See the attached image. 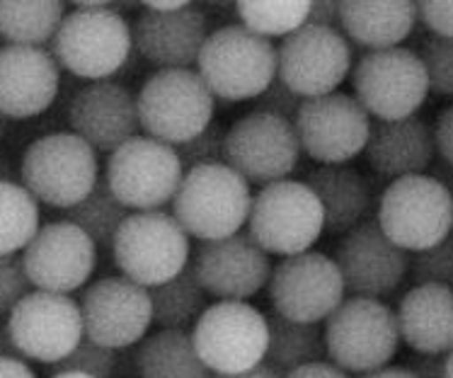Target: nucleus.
I'll return each instance as SVG.
<instances>
[{"mask_svg": "<svg viewBox=\"0 0 453 378\" xmlns=\"http://www.w3.org/2000/svg\"><path fill=\"white\" fill-rule=\"evenodd\" d=\"M182 175L175 148L149 136L127 141L107 156L104 167L110 192L134 212H160L173 202Z\"/></svg>", "mask_w": 453, "mask_h": 378, "instance_id": "12", "label": "nucleus"}, {"mask_svg": "<svg viewBox=\"0 0 453 378\" xmlns=\"http://www.w3.org/2000/svg\"><path fill=\"white\" fill-rule=\"evenodd\" d=\"M81 315L88 340L111 351L136 347L149 337L153 305L149 289L127 277H104L81 296Z\"/></svg>", "mask_w": 453, "mask_h": 378, "instance_id": "18", "label": "nucleus"}, {"mask_svg": "<svg viewBox=\"0 0 453 378\" xmlns=\"http://www.w3.org/2000/svg\"><path fill=\"white\" fill-rule=\"evenodd\" d=\"M323 231V206L305 182L281 180L252 197L248 235L267 255L294 258L308 252Z\"/></svg>", "mask_w": 453, "mask_h": 378, "instance_id": "8", "label": "nucleus"}, {"mask_svg": "<svg viewBox=\"0 0 453 378\" xmlns=\"http://www.w3.org/2000/svg\"><path fill=\"white\" fill-rule=\"evenodd\" d=\"M0 378H37L25 359H0Z\"/></svg>", "mask_w": 453, "mask_h": 378, "instance_id": "48", "label": "nucleus"}, {"mask_svg": "<svg viewBox=\"0 0 453 378\" xmlns=\"http://www.w3.org/2000/svg\"><path fill=\"white\" fill-rule=\"evenodd\" d=\"M51 378H90L83 374H51Z\"/></svg>", "mask_w": 453, "mask_h": 378, "instance_id": "55", "label": "nucleus"}, {"mask_svg": "<svg viewBox=\"0 0 453 378\" xmlns=\"http://www.w3.org/2000/svg\"><path fill=\"white\" fill-rule=\"evenodd\" d=\"M51 374H83L90 378H111L117 371V351L95 344L93 340L83 337L64 361L49 366Z\"/></svg>", "mask_w": 453, "mask_h": 378, "instance_id": "36", "label": "nucleus"}, {"mask_svg": "<svg viewBox=\"0 0 453 378\" xmlns=\"http://www.w3.org/2000/svg\"><path fill=\"white\" fill-rule=\"evenodd\" d=\"M333 259L342 274L347 294L376 301L393 294L410 269V255L380 231L376 219L344 233Z\"/></svg>", "mask_w": 453, "mask_h": 378, "instance_id": "20", "label": "nucleus"}, {"mask_svg": "<svg viewBox=\"0 0 453 378\" xmlns=\"http://www.w3.org/2000/svg\"><path fill=\"white\" fill-rule=\"evenodd\" d=\"M149 296L153 305V323L160 330L189 332V328H195L209 308V294L203 291L189 265L165 284L150 286Z\"/></svg>", "mask_w": 453, "mask_h": 378, "instance_id": "32", "label": "nucleus"}, {"mask_svg": "<svg viewBox=\"0 0 453 378\" xmlns=\"http://www.w3.org/2000/svg\"><path fill=\"white\" fill-rule=\"evenodd\" d=\"M376 223L400 250L422 252L453 231V197L434 177H400L380 194Z\"/></svg>", "mask_w": 453, "mask_h": 378, "instance_id": "9", "label": "nucleus"}, {"mask_svg": "<svg viewBox=\"0 0 453 378\" xmlns=\"http://www.w3.org/2000/svg\"><path fill=\"white\" fill-rule=\"evenodd\" d=\"M29 291L32 284L22 267V258L0 255V318H5Z\"/></svg>", "mask_w": 453, "mask_h": 378, "instance_id": "40", "label": "nucleus"}, {"mask_svg": "<svg viewBox=\"0 0 453 378\" xmlns=\"http://www.w3.org/2000/svg\"><path fill=\"white\" fill-rule=\"evenodd\" d=\"M139 124L149 139L182 146L213 121L216 97L195 68L156 71L136 93Z\"/></svg>", "mask_w": 453, "mask_h": 378, "instance_id": "4", "label": "nucleus"}, {"mask_svg": "<svg viewBox=\"0 0 453 378\" xmlns=\"http://www.w3.org/2000/svg\"><path fill=\"white\" fill-rule=\"evenodd\" d=\"M325 351L344 374H371L395 357L400 332L395 311L376 298H344L325 320Z\"/></svg>", "mask_w": 453, "mask_h": 378, "instance_id": "6", "label": "nucleus"}, {"mask_svg": "<svg viewBox=\"0 0 453 378\" xmlns=\"http://www.w3.org/2000/svg\"><path fill=\"white\" fill-rule=\"evenodd\" d=\"M405 369L415 378H446V357L415 354L405 361Z\"/></svg>", "mask_w": 453, "mask_h": 378, "instance_id": "44", "label": "nucleus"}, {"mask_svg": "<svg viewBox=\"0 0 453 378\" xmlns=\"http://www.w3.org/2000/svg\"><path fill=\"white\" fill-rule=\"evenodd\" d=\"M417 19H422L432 37L453 39V0H425L417 3Z\"/></svg>", "mask_w": 453, "mask_h": 378, "instance_id": "42", "label": "nucleus"}, {"mask_svg": "<svg viewBox=\"0 0 453 378\" xmlns=\"http://www.w3.org/2000/svg\"><path fill=\"white\" fill-rule=\"evenodd\" d=\"M361 378H415L412 371H407L405 366H383L379 371H371V374H364Z\"/></svg>", "mask_w": 453, "mask_h": 378, "instance_id": "52", "label": "nucleus"}, {"mask_svg": "<svg viewBox=\"0 0 453 378\" xmlns=\"http://www.w3.org/2000/svg\"><path fill=\"white\" fill-rule=\"evenodd\" d=\"M64 18L58 0H0V39L8 47L47 49Z\"/></svg>", "mask_w": 453, "mask_h": 378, "instance_id": "30", "label": "nucleus"}, {"mask_svg": "<svg viewBox=\"0 0 453 378\" xmlns=\"http://www.w3.org/2000/svg\"><path fill=\"white\" fill-rule=\"evenodd\" d=\"M352 56L340 29L305 22L277 47V78L301 100L337 93L352 73Z\"/></svg>", "mask_w": 453, "mask_h": 378, "instance_id": "14", "label": "nucleus"}, {"mask_svg": "<svg viewBox=\"0 0 453 378\" xmlns=\"http://www.w3.org/2000/svg\"><path fill=\"white\" fill-rule=\"evenodd\" d=\"M139 378H211L196 354L192 332L157 330L141 342L134 354Z\"/></svg>", "mask_w": 453, "mask_h": 378, "instance_id": "29", "label": "nucleus"}, {"mask_svg": "<svg viewBox=\"0 0 453 378\" xmlns=\"http://www.w3.org/2000/svg\"><path fill=\"white\" fill-rule=\"evenodd\" d=\"M187 5H189L187 0H149L141 8L150 12H177V10H185Z\"/></svg>", "mask_w": 453, "mask_h": 378, "instance_id": "50", "label": "nucleus"}, {"mask_svg": "<svg viewBox=\"0 0 453 378\" xmlns=\"http://www.w3.org/2000/svg\"><path fill=\"white\" fill-rule=\"evenodd\" d=\"M0 182H15V170L5 158H0Z\"/></svg>", "mask_w": 453, "mask_h": 378, "instance_id": "53", "label": "nucleus"}, {"mask_svg": "<svg viewBox=\"0 0 453 378\" xmlns=\"http://www.w3.org/2000/svg\"><path fill=\"white\" fill-rule=\"evenodd\" d=\"M267 332L269 340L265 364L272 371H277L281 378L305 364L323 361V357L327 354L320 325L296 323V320L272 313L267 315Z\"/></svg>", "mask_w": 453, "mask_h": 378, "instance_id": "31", "label": "nucleus"}, {"mask_svg": "<svg viewBox=\"0 0 453 378\" xmlns=\"http://www.w3.org/2000/svg\"><path fill=\"white\" fill-rule=\"evenodd\" d=\"M209 37V19L192 3L177 12L146 10L131 27L134 49L157 71L192 68Z\"/></svg>", "mask_w": 453, "mask_h": 378, "instance_id": "24", "label": "nucleus"}, {"mask_svg": "<svg viewBox=\"0 0 453 378\" xmlns=\"http://www.w3.org/2000/svg\"><path fill=\"white\" fill-rule=\"evenodd\" d=\"M127 216H129V209L110 192L104 177H100L93 192L81 204H75L73 209L65 212V221L78 226L97 248L111 250L114 235Z\"/></svg>", "mask_w": 453, "mask_h": 378, "instance_id": "33", "label": "nucleus"}, {"mask_svg": "<svg viewBox=\"0 0 453 378\" xmlns=\"http://www.w3.org/2000/svg\"><path fill=\"white\" fill-rule=\"evenodd\" d=\"M196 73L219 100H255L277 78V47L242 25H226L209 32Z\"/></svg>", "mask_w": 453, "mask_h": 378, "instance_id": "3", "label": "nucleus"}, {"mask_svg": "<svg viewBox=\"0 0 453 378\" xmlns=\"http://www.w3.org/2000/svg\"><path fill=\"white\" fill-rule=\"evenodd\" d=\"M305 185L323 206L325 231L344 235L369 221L373 192L366 177L349 166H320L308 170Z\"/></svg>", "mask_w": 453, "mask_h": 378, "instance_id": "28", "label": "nucleus"}, {"mask_svg": "<svg viewBox=\"0 0 453 378\" xmlns=\"http://www.w3.org/2000/svg\"><path fill=\"white\" fill-rule=\"evenodd\" d=\"M400 340L415 354L446 357L453 350V289L441 284H415L400 298Z\"/></svg>", "mask_w": 453, "mask_h": 378, "instance_id": "26", "label": "nucleus"}, {"mask_svg": "<svg viewBox=\"0 0 453 378\" xmlns=\"http://www.w3.org/2000/svg\"><path fill=\"white\" fill-rule=\"evenodd\" d=\"M267 289L274 313L313 325L327 320L347 294L334 259L313 250L281 258L277 267H272Z\"/></svg>", "mask_w": 453, "mask_h": 378, "instance_id": "15", "label": "nucleus"}, {"mask_svg": "<svg viewBox=\"0 0 453 378\" xmlns=\"http://www.w3.org/2000/svg\"><path fill=\"white\" fill-rule=\"evenodd\" d=\"M301 102L303 100L291 88H287L279 78H274L267 90L259 97H255V112H265V114H272V117H279V120H287L294 124Z\"/></svg>", "mask_w": 453, "mask_h": 378, "instance_id": "41", "label": "nucleus"}, {"mask_svg": "<svg viewBox=\"0 0 453 378\" xmlns=\"http://www.w3.org/2000/svg\"><path fill=\"white\" fill-rule=\"evenodd\" d=\"M111 255L121 277L150 289L170 282L189 265L192 245L173 213L136 212L119 226Z\"/></svg>", "mask_w": 453, "mask_h": 378, "instance_id": "7", "label": "nucleus"}, {"mask_svg": "<svg viewBox=\"0 0 453 378\" xmlns=\"http://www.w3.org/2000/svg\"><path fill=\"white\" fill-rule=\"evenodd\" d=\"M429 90L453 100V39L426 37L419 47Z\"/></svg>", "mask_w": 453, "mask_h": 378, "instance_id": "37", "label": "nucleus"}, {"mask_svg": "<svg viewBox=\"0 0 453 378\" xmlns=\"http://www.w3.org/2000/svg\"><path fill=\"white\" fill-rule=\"evenodd\" d=\"M211 378H281V376H279L277 371L269 369L267 364L262 361L259 366H255V369H250V371H242V374H228V376H221V374H211Z\"/></svg>", "mask_w": 453, "mask_h": 378, "instance_id": "51", "label": "nucleus"}, {"mask_svg": "<svg viewBox=\"0 0 453 378\" xmlns=\"http://www.w3.org/2000/svg\"><path fill=\"white\" fill-rule=\"evenodd\" d=\"M364 156L371 170L390 182L400 177L426 175L436 158L432 124L417 114L398 121H371Z\"/></svg>", "mask_w": 453, "mask_h": 378, "instance_id": "25", "label": "nucleus"}, {"mask_svg": "<svg viewBox=\"0 0 453 378\" xmlns=\"http://www.w3.org/2000/svg\"><path fill=\"white\" fill-rule=\"evenodd\" d=\"M410 272L415 284H441L453 289V231L434 248L415 252L410 259Z\"/></svg>", "mask_w": 453, "mask_h": 378, "instance_id": "38", "label": "nucleus"}, {"mask_svg": "<svg viewBox=\"0 0 453 378\" xmlns=\"http://www.w3.org/2000/svg\"><path fill=\"white\" fill-rule=\"evenodd\" d=\"M426 175L434 177L436 182L444 187L446 192H449L453 197V166L444 163L441 158H434V163L429 166V170H426Z\"/></svg>", "mask_w": 453, "mask_h": 378, "instance_id": "47", "label": "nucleus"}, {"mask_svg": "<svg viewBox=\"0 0 453 378\" xmlns=\"http://www.w3.org/2000/svg\"><path fill=\"white\" fill-rule=\"evenodd\" d=\"M129 3H75L51 39L58 68L90 83L110 81L134 54L131 27L121 10Z\"/></svg>", "mask_w": 453, "mask_h": 378, "instance_id": "1", "label": "nucleus"}, {"mask_svg": "<svg viewBox=\"0 0 453 378\" xmlns=\"http://www.w3.org/2000/svg\"><path fill=\"white\" fill-rule=\"evenodd\" d=\"M446 378H453V350L446 354Z\"/></svg>", "mask_w": 453, "mask_h": 378, "instance_id": "54", "label": "nucleus"}, {"mask_svg": "<svg viewBox=\"0 0 453 378\" xmlns=\"http://www.w3.org/2000/svg\"><path fill=\"white\" fill-rule=\"evenodd\" d=\"M61 68L49 49L0 47V117L32 120L54 104Z\"/></svg>", "mask_w": 453, "mask_h": 378, "instance_id": "23", "label": "nucleus"}, {"mask_svg": "<svg viewBox=\"0 0 453 378\" xmlns=\"http://www.w3.org/2000/svg\"><path fill=\"white\" fill-rule=\"evenodd\" d=\"M311 3L303 0H287V3H272V0H241L235 3V12L241 18L242 27L272 42V37H288L308 22Z\"/></svg>", "mask_w": 453, "mask_h": 378, "instance_id": "35", "label": "nucleus"}, {"mask_svg": "<svg viewBox=\"0 0 453 378\" xmlns=\"http://www.w3.org/2000/svg\"><path fill=\"white\" fill-rule=\"evenodd\" d=\"M0 359H22V354H19L15 342H12V335H10L8 315L0 318Z\"/></svg>", "mask_w": 453, "mask_h": 378, "instance_id": "49", "label": "nucleus"}, {"mask_svg": "<svg viewBox=\"0 0 453 378\" xmlns=\"http://www.w3.org/2000/svg\"><path fill=\"white\" fill-rule=\"evenodd\" d=\"M417 25L412 0H344L340 3V32L366 51L395 49Z\"/></svg>", "mask_w": 453, "mask_h": 378, "instance_id": "27", "label": "nucleus"}, {"mask_svg": "<svg viewBox=\"0 0 453 378\" xmlns=\"http://www.w3.org/2000/svg\"><path fill=\"white\" fill-rule=\"evenodd\" d=\"M37 231V199L19 182H0V255H18Z\"/></svg>", "mask_w": 453, "mask_h": 378, "instance_id": "34", "label": "nucleus"}, {"mask_svg": "<svg viewBox=\"0 0 453 378\" xmlns=\"http://www.w3.org/2000/svg\"><path fill=\"white\" fill-rule=\"evenodd\" d=\"M19 177L37 202L68 212L100 182L97 153L73 131H54L29 143Z\"/></svg>", "mask_w": 453, "mask_h": 378, "instance_id": "5", "label": "nucleus"}, {"mask_svg": "<svg viewBox=\"0 0 453 378\" xmlns=\"http://www.w3.org/2000/svg\"><path fill=\"white\" fill-rule=\"evenodd\" d=\"M301 150L320 166H344L364 153L371 117L354 95L342 90L301 102L294 120Z\"/></svg>", "mask_w": 453, "mask_h": 378, "instance_id": "16", "label": "nucleus"}, {"mask_svg": "<svg viewBox=\"0 0 453 378\" xmlns=\"http://www.w3.org/2000/svg\"><path fill=\"white\" fill-rule=\"evenodd\" d=\"M308 25L340 29V0H315V3H311Z\"/></svg>", "mask_w": 453, "mask_h": 378, "instance_id": "45", "label": "nucleus"}, {"mask_svg": "<svg viewBox=\"0 0 453 378\" xmlns=\"http://www.w3.org/2000/svg\"><path fill=\"white\" fill-rule=\"evenodd\" d=\"M284 378H349L342 369H337L333 361H313V364H305L301 369L291 371Z\"/></svg>", "mask_w": 453, "mask_h": 378, "instance_id": "46", "label": "nucleus"}, {"mask_svg": "<svg viewBox=\"0 0 453 378\" xmlns=\"http://www.w3.org/2000/svg\"><path fill=\"white\" fill-rule=\"evenodd\" d=\"M432 131H434L436 156L441 158L444 163H449V166H453V102L439 112Z\"/></svg>", "mask_w": 453, "mask_h": 378, "instance_id": "43", "label": "nucleus"}, {"mask_svg": "<svg viewBox=\"0 0 453 378\" xmlns=\"http://www.w3.org/2000/svg\"><path fill=\"white\" fill-rule=\"evenodd\" d=\"M19 258L35 289L71 296L93 277L97 245L73 223L54 221L39 226Z\"/></svg>", "mask_w": 453, "mask_h": 378, "instance_id": "19", "label": "nucleus"}, {"mask_svg": "<svg viewBox=\"0 0 453 378\" xmlns=\"http://www.w3.org/2000/svg\"><path fill=\"white\" fill-rule=\"evenodd\" d=\"M267 318L248 301L209 305L192 328V342L211 374H242L259 366L267 354Z\"/></svg>", "mask_w": 453, "mask_h": 378, "instance_id": "11", "label": "nucleus"}, {"mask_svg": "<svg viewBox=\"0 0 453 378\" xmlns=\"http://www.w3.org/2000/svg\"><path fill=\"white\" fill-rule=\"evenodd\" d=\"M68 124L78 139L93 150L111 156L141 131L136 93L114 81H100L81 88L68 107Z\"/></svg>", "mask_w": 453, "mask_h": 378, "instance_id": "22", "label": "nucleus"}, {"mask_svg": "<svg viewBox=\"0 0 453 378\" xmlns=\"http://www.w3.org/2000/svg\"><path fill=\"white\" fill-rule=\"evenodd\" d=\"M189 267L203 291L219 301H248L259 294L272 277L269 255L248 233L199 243Z\"/></svg>", "mask_w": 453, "mask_h": 378, "instance_id": "21", "label": "nucleus"}, {"mask_svg": "<svg viewBox=\"0 0 453 378\" xmlns=\"http://www.w3.org/2000/svg\"><path fill=\"white\" fill-rule=\"evenodd\" d=\"M226 131L221 124L211 121L202 134H196L195 139L175 148L177 158L182 163V170H195L202 166H219L223 163V150H226Z\"/></svg>", "mask_w": 453, "mask_h": 378, "instance_id": "39", "label": "nucleus"}, {"mask_svg": "<svg viewBox=\"0 0 453 378\" xmlns=\"http://www.w3.org/2000/svg\"><path fill=\"white\" fill-rule=\"evenodd\" d=\"M298 158L301 143L294 124L287 120L252 110L226 131L223 163L248 185L267 187L288 180Z\"/></svg>", "mask_w": 453, "mask_h": 378, "instance_id": "13", "label": "nucleus"}, {"mask_svg": "<svg viewBox=\"0 0 453 378\" xmlns=\"http://www.w3.org/2000/svg\"><path fill=\"white\" fill-rule=\"evenodd\" d=\"M354 100L376 121H398L417 114L429 95L422 58L405 47L366 51L352 66Z\"/></svg>", "mask_w": 453, "mask_h": 378, "instance_id": "10", "label": "nucleus"}, {"mask_svg": "<svg viewBox=\"0 0 453 378\" xmlns=\"http://www.w3.org/2000/svg\"><path fill=\"white\" fill-rule=\"evenodd\" d=\"M8 328L22 359L54 366L85 337L81 305L65 294L29 291L8 313Z\"/></svg>", "mask_w": 453, "mask_h": 378, "instance_id": "17", "label": "nucleus"}, {"mask_svg": "<svg viewBox=\"0 0 453 378\" xmlns=\"http://www.w3.org/2000/svg\"><path fill=\"white\" fill-rule=\"evenodd\" d=\"M170 204L187 235L209 243L241 233L250 216L252 192L235 170L219 163L187 170Z\"/></svg>", "mask_w": 453, "mask_h": 378, "instance_id": "2", "label": "nucleus"}]
</instances>
